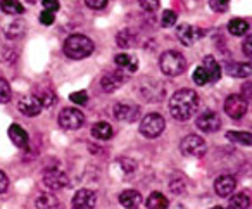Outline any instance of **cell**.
<instances>
[{
	"label": "cell",
	"mask_w": 252,
	"mask_h": 209,
	"mask_svg": "<svg viewBox=\"0 0 252 209\" xmlns=\"http://www.w3.org/2000/svg\"><path fill=\"white\" fill-rule=\"evenodd\" d=\"M195 125H197V128H199L200 132H204V133H214V132H218V130H220L221 118H220V114H218V112L206 111V112H202V114H200L199 118H197Z\"/></svg>",
	"instance_id": "9c48e42d"
},
{
	"label": "cell",
	"mask_w": 252,
	"mask_h": 209,
	"mask_svg": "<svg viewBox=\"0 0 252 209\" xmlns=\"http://www.w3.org/2000/svg\"><path fill=\"white\" fill-rule=\"evenodd\" d=\"M42 4H43V9L49 12H57L61 7V4L57 0H42Z\"/></svg>",
	"instance_id": "8d00e7d4"
},
{
	"label": "cell",
	"mask_w": 252,
	"mask_h": 209,
	"mask_svg": "<svg viewBox=\"0 0 252 209\" xmlns=\"http://www.w3.org/2000/svg\"><path fill=\"white\" fill-rule=\"evenodd\" d=\"M168 206H169V201L161 192H152V194L149 195V199H147L149 209H168Z\"/></svg>",
	"instance_id": "7402d4cb"
},
{
	"label": "cell",
	"mask_w": 252,
	"mask_h": 209,
	"mask_svg": "<svg viewBox=\"0 0 252 209\" xmlns=\"http://www.w3.org/2000/svg\"><path fill=\"white\" fill-rule=\"evenodd\" d=\"M43 183L50 188V190H63L64 187H67L69 180H67V174L63 173L57 168H49L43 173Z\"/></svg>",
	"instance_id": "ba28073f"
},
{
	"label": "cell",
	"mask_w": 252,
	"mask_h": 209,
	"mask_svg": "<svg viewBox=\"0 0 252 209\" xmlns=\"http://www.w3.org/2000/svg\"><path fill=\"white\" fill-rule=\"evenodd\" d=\"M164 126H166L164 118L161 114L151 112V114H147L140 121V133L145 139H156V137H159L164 132Z\"/></svg>",
	"instance_id": "277c9868"
},
{
	"label": "cell",
	"mask_w": 252,
	"mask_h": 209,
	"mask_svg": "<svg viewBox=\"0 0 252 209\" xmlns=\"http://www.w3.org/2000/svg\"><path fill=\"white\" fill-rule=\"evenodd\" d=\"M54 12H49V11H43L42 12V16H40V23L42 25H47V26H50V25H54Z\"/></svg>",
	"instance_id": "60d3db41"
},
{
	"label": "cell",
	"mask_w": 252,
	"mask_h": 209,
	"mask_svg": "<svg viewBox=\"0 0 252 209\" xmlns=\"http://www.w3.org/2000/svg\"><path fill=\"white\" fill-rule=\"evenodd\" d=\"M18 109L23 112L25 116H38L42 112V104L36 97L33 95H23L18 101Z\"/></svg>",
	"instance_id": "7c38bea8"
},
{
	"label": "cell",
	"mask_w": 252,
	"mask_h": 209,
	"mask_svg": "<svg viewBox=\"0 0 252 209\" xmlns=\"http://www.w3.org/2000/svg\"><path fill=\"white\" fill-rule=\"evenodd\" d=\"M97 202V194L90 188H81L74 194L73 208L74 209H94Z\"/></svg>",
	"instance_id": "30bf717a"
},
{
	"label": "cell",
	"mask_w": 252,
	"mask_h": 209,
	"mask_svg": "<svg viewBox=\"0 0 252 209\" xmlns=\"http://www.w3.org/2000/svg\"><path fill=\"white\" fill-rule=\"evenodd\" d=\"M0 9L9 16H19L25 12V7L19 4L18 0H2V4H0Z\"/></svg>",
	"instance_id": "cb8c5ba5"
},
{
	"label": "cell",
	"mask_w": 252,
	"mask_h": 209,
	"mask_svg": "<svg viewBox=\"0 0 252 209\" xmlns=\"http://www.w3.org/2000/svg\"><path fill=\"white\" fill-rule=\"evenodd\" d=\"M35 97L40 101L42 107H50V105L54 104V101H56V97H54V94L50 90H40Z\"/></svg>",
	"instance_id": "f546056e"
},
{
	"label": "cell",
	"mask_w": 252,
	"mask_h": 209,
	"mask_svg": "<svg viewBox=\"0 0 252 209\" xmlns=\"http://www.w3.org/2000/svg\"><path fill=\"white\" fill-rule=\"evenodd\" d=\"M175 23H176L175 11H164V14H162V18H161L162 28H171V26H175Z\"/></svg>",
	"instance_id": "d6a6232c"
},
{
	"label": "cell",
	"mask_w": 252,
	"mask_h": 209,
	"mask_svg": "<svg viewBox=\"0 0 252 209\" xmlns=\"http://www.w3.org/2000/svg\"><path fill=\"white\" fill-rule=\"evenodd\" d=\"M119 202H121L123 208L135 209L142 204V194L137 190H125L119 194Z\"/></svg>",
	"instance_id": "2e32d148"
},
{
	"label": "cell",
	"mask_w": 252,
	"mask_h": 209,
	"mask_svg": "<svg viewBox=\"0 0 252 209\" xmlns=\"http://www.w3.org/2000/svg\"><path fill=\"white\" fill-rule=\"evenodd\" d=\"M199 107V95L192 88H182L169 99V112L178 121H187L195 114Z\"/></svg>",
	"instance_id": "6da1fadb"
},
{
	"label": "cell",
	"mask_w": 252,
	"mask_h": 209,
	"mask_svg": "<svg viewBox=\"0 0 252 209\" xmlns=\"http://www.w3.org/2000/svg\"><path fill=\"white\" fill-rule=\"evenodd\" d=\"M9 187V178L4 171H0V194H4Z\"/></svg>",
	"instance_id": "b9f144b4"
},
{
	"label": "cell",
	"mask_w": 252,
	"mask_h": 209,
	"mask_svg": "<svg viewBox=\"0 0 252 209\" xmlns=\"http://www.w3.org/2000/svg\"><path fill=\"white\" fill-rule=\"evenodd\" d=\"M228 32H230L233 36H244L245 33L249 32V23L245 21V19L235 18L228 23Z\"/></svg>",
	"instance_id": "603a6c76"
},
{
	"label": "cell",
	"mask_w": 252,
	"mask_h": 209,
	"mask_svg": "<svg viewBox=\"0 0 252 209\" xmlns=\"http://www.w3.org/2000/svg\"><path fill=\"white\" fill-rule=\"evenodd\" d=\"M202 66H204V70L207 71V74H209L211 83H213V81H218L221 78V68H220V64L216 63V59H214L213 56L204 57Z\"/></svg>",
	"instance_id": "d6986e66"
},
{
	"label": "cell",
	"mask_w": 252,
	"mask_h": 209,
	"mask_svg": "<svg viewBox=\"0 0 252 209\" xmlns=\"http://www.w3.org/2000/svg\"><path fill=\"white\" fill-rule=\"evenodd\" d=\"M9 139H11L12 143H14L16 147H19V149H26L30 142L28 133L19 125H11V128H9Z\"/></svg>",
	"instance_id": "e0dca14e"
},
{
	"label": "cell",
	"mask_w": 252,
	"mask_h": 209,
	"mask_svg": "<svg viewBox=\"0 0 252 209\" xmlns=\"http://www.w3.org/2000/svg\"><path fill=\"white\" fill-rule=\"evenodd\" d=\"M59 125L64 130H78L85 125V114L74 107H66L59 114Z\"/></svg>",
	"instance_id": "52a82bcc"
},
{
	"label": "cell",
	"mask_w": 252,
	"mask_h": 209,
	"mask_svg": "<svg viewBox=\"0 0 252 209\" xmlns=\"http://www.w3.org/2000/svg\"><path fill=\"white\" fill-rule=\"evenodd\" d=\"M4 32H5V36H7V38H11V40L19 38V36L25 33V23L14 21V23H11V25H7V28H5Z\"/></svg>",
	"instance_id": "83f0119b"
},
{
	"label": "cell",
	"mask_w": 252,
	"mask_h": 209,
	"mask_svg": "<svg viewBox=\"0 0 252 209\" xmlns=\"http://www.w3.org/2000/svg\"><path fill=\"white\" fill-rule=\"evenodd\" d=\"M125 83V74L121 73V71H111V73L104 74L100 80V87L104 92H114L118 90L121 85Z\"/></svg>",
	"instance_id": "9a60e30c"
},
{
	"label": "cell",
	"mask_w": 252,
	"mask_h": 209,
	"mask_svg": "<svg viewBox=\"0 0 252 209\" xmlns=\"http://www.w3.org/2000/svg\"><path fill=\"white\" fill-rule=\"evenodd\" d=\"M193 81H195L199 87H202V85H207V83H211V80H209V74H207V71L204 70V66H199L195 71H193Z\"/></svg>",
	"instance_id": "f1b7e54d"
},
{
	"label": "cell",
	"mask_w": 252,
	"mask_h": 209,
	"mask_svg": "<svg viewBox=\"0 0 252 209\" xmlns=\"http://www.w3.org/2000/svg\"><path fill=\"white\" fill-rule=\"evenodd\" d=\"M176 35H178L180 42L183 43L185 47H190L197 42V40L202 36V32L195 28V26H190V25H180L176 28Z\"/></svg>",
	"instance_id": "4fadbf2b"
},
{
	"label": "cell",
	"mask_w": 252,
	"mask_h": 209,
	"mask_svg": "<svg viewBox=\"0 0 252 209\" xmlns=\"http://www.w3.org/2000/svg\"><path fill=\"white\" fill-rule=\"evenodd\" d=\"M36 208L38 209H57L59 208V201L54 194H43L36 199Z\"/></svg>",
	"instance_id": "d4e9b609"
},
{
	"label": "cell",
	"mask_w": 252,
	"mask_h": 209,
	"mask_svg": "<svg viewBox=\"0 0 252 209\" xmlns=\"http://www.w3.org/2000/svg\"><path fill=\"white\" fill-rule=\"evenodd\" d=\"M92 137L97 140H109L112 137V126L105 121H98L92 126Z\"/></svg>",
	"instance_id": "ffe728a7"
},
{
	"label": "cell",
	"mask_w": 252,
	"mask_h": 209,
	"mask_svg": "<svg viewBox=\"0 0 252 209\" xmlns=\"http://www.w3.org/2000/svg\"><path fill=\"white\" fill-rule=\"evenodd\" d=\"M213 209H228V208H223V206H214Z\"/></svg>",
	"instance_id": "7bdbcfd3"
},
{
	"label": "cell",
	"mask_w": 252,
	"mask_h": 209,
	"mask_svg": "<svg viewBox=\"0 0 252 209\" xmlns=\"http://www.w3.org/2000/svg\"><path fill=\"white\" fill-rule=\"evenodd\" d=\"M224 111H226V114L230 116L231 119H240L247 114L249 102L245 101L242 95L233 94V95H230V97H226V101H224Z\"/></svg>",
	"instance_id": "8992f818"
},
{
	"label": "cell",
	"mask_w": 252,
	"mask_h": 209,
	"mask_svg": "<svg viewBox=\"0 0 252 209\" xmlns=\"http://www.w3.org/2000/svg\"><path fill=\"white\" fill-rule=\"evenodd\" d=\"M235 187H237V180L231 174H221L214 181V190L220 197H228L230 194H233Z\"/></svg>",
	"instance_id": "5bb4252c"
},
{
	"label": "cell",
	"mask_w": 252,
	"mask_h": 209,
	"mask_svg": "<svg viewBox=\"0 0 252 209\" xmlns=\"http://www.w3.org/2000/svg\"><path fill=\"white\" fill-rule=\"evenodd\" d=\"M69 99H71V102H74V104H87V101H88V95H87V92H73V94L69 95Z\"/></svg>",
	"instance_id": "d590c367"
},
{
	"label": "cell",
	"mask_w": 252,
	"mask_h": 209,
	"mask_svg": "<svg viewBox=\"0 0 252 209\" xmlns=\"http://www.w3.org/2000/svg\"><path fill=\"white\" fill-rule=\"evenodd\" d=\"M226 139L235 143H242V145H252V133L247 132H228Z\"/></svg>",
	"instance_id": "4316f807"
},
{
	"label": "cell",
	"mask_w": 252,
	"mask_h": 209,
	"mask_svg": "<svg viewBox=\"0 0 252 209\" xmlns=\"http://www.w3.org/2000/svg\"><path fill=\"white\" fill-rule=\"evenodd\" d=\"M28 2H35V0H28Z\"/></svg>",
	"instance_id": "ee69618b"
},
{
	"label": "cell",
	"mask_w": 252,
	"mask_h": 209,
	"mask_svg": "<svg viewBox=\"0 0 252 209\" xmlns=\"http://www.w3.org/2000/svg\"><path fill=\"white\" fill-rule=\"evenodd\" d=\"M228 5H230V0H209V7L214 12H226Z\"/></svg>",
	"instance_id": "1f68e13d"
},
{
	"label": "cell",
	"mask_w": 252,
	"mask_h": 209,
	"mask_svg": "<svg viewBox=\"0 0 252 209\" xmlns=\"http://www.w3.org/2000/svg\"><path fill=\"white\" fill-rule=\"evenodd\" d=\"M249 208H251V199L244 192L242 194H235L230 199V204H228V209H249Z\"/></svg>",
	"instance_id": "484cf974"
},
{
	"label": "cell",
	"mask_w": 252,
	"mask_h": 209,
	"mask_svg": "<svg viewBox=\"0 0 252 209\" xmlns=\"http://www.w3.org/2000/svg\"><path fill=\"white\" fill-rule=\"evenodd\" d=\"M242 97L247 102H252V81H247V83L242 85Z\"/></svg>",
	"instance_id": "f35d334b"
},
{
	"label": "cell",
	"mask_w": 252,
	"mask_h": 209,
	"mask_svg": "<svg viewBox=\"0 0 252 209\" xmlns=\"http://www.w3.org/2000/svg\"><path fill=\"white\" fill-rule=\"evenodd\" d=\"M180 149L185 156L190 157H202L207 152V143L199 135H187L180 143Z\"/></svg>",
	"instance_id": "5b68a950"
},
{
	"label": "cell",
	"mask_w": 252,
	"mask_h": 209,
	"mask_svg": "<svg viewBox=\"0 0 252 209\" xmlns=\"http://www.w3.org/2000/svg\"><path fill=\"white\" fill-rule=\"evenodd\" d=\"M159 66H161V71L166 76H178L187 70V61L176 50H168L161 56Z\"/></svg>",
	"instance_id": "3957f363"
},
{
	"label": "cell",
	"mask_w": 252,
	"mask_h": 209,
	"mask_svg": "<svg viewBox=\"0 0 252 209\" xmlns=\"http://www.w3.org/2000/svg\"><path fill=\"white\" fill-rule=\"evenodd\" d=\"M226 73L233 78H247L252 74L251 63H230L226 64Z\"/></svg>",
	"instance_id": "ac0fdd59"
},
{
	"label": "cell",
	"mask_w": 252,
	"mask_h": 209,
	"mask_svg": "<svg viewBox=\"0 0 252 209\" xmlns=\"http://www.w3.org/2000/svg\"><path fill=\"white\" fill-rule=\"evenodd\" d=\"M116 66L123 68V70H128L130 73H135L138 70V61L133 56H128V54H118L114 59Z\"/></svg>",
	"instance_id": "44dd1931"
},
{
	"label": "cell",
	"mask_w": 252,
	"mask_h": 209,
	"mask_svg": "<svg viewBox=\"0 0 252 209\" xmlns=\"http://www.w3.org/2000/svg\"><path fill=\"white\" fill-rule=\"evenodd\" d=\"M133 36L130 35V32H123L118 35V45L119 47H131L133 45Z\"/></svg>",
	"instance_id": "836d02e7"
},
{
	"label": "cell",
	"mask_w": 252,
	"mask_h": 209,
	"mask_svg": "<svg viewBox=\"0 0 252 209\" xmlns=\"http://www.w3.org/2000/svg\"><path fill=\"white\" fill-rule=\"evenodd\" d=\"M11 87L9 83L4 80V78H0V104H5V102L11 101Z\"/></svg>",
	"instance_id": "4dcf8cb0"
},
{
	"label": "cell",
	"mask_w": 252,
	"mask_h": 209,
	"mask_svg": "<svg viewBox=\"0 0 252 209\" xmlns=\"http://www.w3.org/2000/svg\"><path fill=\"white\" fill-rule=\"evenodd\" d=\"M94 49V42L85 35H71L64 42V54L74 61L87 59L88 56H92Z\"/></svg>",
	"instance_id": "7a4b0ae2"
},
{
	"label": "cell",
	"mask_w": 252,
	"mask_h": 209,
	"mask_svg": "<svg viewBox=\"0 0 252 209\" xmlns=\"http://www.w3.org/2000/svg\"><path fill=\"white\" fill-rule=\"evenodd\" d=\"M242 50H244V54L249 57V59H252V35H249L247 38L244 40V43H242Z\"/></svg>",
	"instance_id": "ab89813d"
},
{
	"label": "cell",
	"mask_w": 252,
	"mask_h": 209,
	"mask_svg": "<svg viewBox=\"0 0 252 209\" xmlns=\"http://www.w3.org/2000/svg\"><path fill=\"white\" fill-rule=\"evenodd\" d=\"M114 116L119 121L133 123L140 116V109L133 104H116L114 105Z\"/></svg>",
	"instance_id": "8fae6325"
},
{
	"label": "cell",
	"mask_w": 252,
	"mask_h": 209,
	"mask_svg": "<svg viewBox=\"0 0 252 209\" xmlns=\"http://www.w3.org/2000/svg\"><path fill=\"white\" fill-rule=\"evenodd\" d=\"M85 4L90 9H95V11H100L107 5V0H85Z\"/></svg>",
	"instance_id": "74e56055"
},
{
	"label": "cell",
	"mask_w": 252,
	"mask_h": 209,
	"mask_svg": "<svg viewBox=\"0 0 252 209\" xmlns=\"http://www.w3.org/2000/svg\"><path fill=\"white\" fill-rule=\"evenodd\" d=\"M140 7L145 12H154L159 9V0H140Z\"/></svg>",
	"instance_id": "e575fe53"
}]
</instances>
